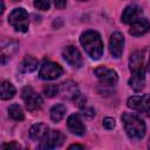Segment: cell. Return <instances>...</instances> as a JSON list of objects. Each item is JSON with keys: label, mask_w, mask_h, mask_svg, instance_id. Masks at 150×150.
<instances>
[{"label": "cell", "mask_w": 150, "mask_h": 150, "mask_svg": "<svg viewBox=\"0 0 150 150\" xmlns=\"http://www.w3.org/2000/svg\"><path fill=\"white\" fill-rule=\"evenodd\" d=\"M15 95V88L14 86L8 82V81H4L1 83V89H0V96L2 100H9L12 97H14Z\"/></svg>", "instance_id": "obj_20"}, {"label": "cell", "mask_w": 150, "mask_h": 150, "mask_svg": "<svg viewBox=\"0 0 150 150\" xmlns=\"http://www.w3.org/2000/svg\"><path fill=\"white\" fill-rule=\"evenodd\" d=\"M80 42L86 53L94 60H98L103 54V42L100 34L95 30H87L81 34Z\"/></svg>", "instance_id": "obj_1"}, {"label": "cell", "mask_w": 150, "mask_h": 150, "mask_svg": "<svg viewBox=\"0 0 150 150\" xmlns=\"http://www.w3.org/2000/svg\"><path fill=\"white\" fill-rule=\"evenodd\" d=\"M67 127H68V129L71 134L77 135V136H82L86 132V127L82 123V120L77 114H73L68 117Z\"/></svg>", "instance_id": "obj_12"}, {"label": "cell", "mask_w": 150, "mask_h": 150, "mask_svg": "<svg viewBox=\"0 0 150 150\" xmlns=\"http://www.w3.org/2000/svg\"><path fill=\"white\" fill-rule=\"evenodd\" d=\"M69 150H71V149H83V145H79V144H73V145H70L69 148H68Z\"/></svg>", "instance_id": "obj_28"}, {"label": "cell", "mask_w": 150, "mask_h": 150, "mask_svg": "<svg viewBox=\"0 0 150 150\" xmlns=\"http://www.w3.org/2000/svg\"><path fill=\"white\" fill-rule=\"evenodd\" d=\"M36 68H38V60L34 59L33 56H26L19 66V70L21 73H32Z\"/></svg>", "instance_id": "obj_18"}, {"label": "cell", "mask_w": 150, "mask_h": 150, "mask_svg": "<svg viewBox=\"0 0 150 150\" xmlns=\"http://www.w3.org/2000/svg\"><path fill=\"white\" fill-rule=\"evenodd\" d=\"M81 1H86V0H81Z\"/></svg>", "instance_id": "obj_31"}, {"label": "cell", "mask_w": 150, "mask_h": 150, "mask_svg": "<svg viewBox=\"0 0 150 150\" xmlns=\"http://www.w3.org/2000/svg\"><path fill=\"white\" fill-rule=\"evenodd\" d=\"M64 141V135L59 130H52L47 134V136L40 141L38 148L39 149H54L57 146H61Z\"/></svg>", "instance_id": "obj_6"}, {"label": "cell", "mask_w": 150, "mask_h": 150, "mask_svg": "<svg viewBox=\"0 0 150 150\" xmlns=\"http://www.w3.org/2000/svg\"><path fill=\"white\" fill-rule=\"evenodd\" d=\"M21 96H22V100L25 101L26 107L29 111H34V110L40 109L42 103H43L42 97L39 94H36L32 87H25L22 89Z\"/></svg>", "instance_id": "obj_5"}, {"label": "cell", "mask_w": 150, "mask_h": 150, "mask_svg": "<svg viewBox=\"0 0 150 150\" xmlns=\"http://www.w3.org/2000/svg\"><path fill=\"white\" fill-rule=\"evenodd\" d=\"M148 70L150 71V60H149V63H148Z\"/></svg>", "instance_id": "obj_29"}, {"label": "cell", "mask_w": 150, "mask_h": 150, "mask_svg": "<svg viewBox=\"0 0 150 150\" xmlns=\"http://www.w3.org/2000/svg\"><path fill=\"white\" fill-rule=\"evenodd\" d=\"M124 47V36L120 32H114L109 40V52L112 57L118 59L122 56Z\"/></svg>", "instance_id": "obj_9"}, {"label": "cell", "mask_w": 150, "mask_h": 150, "mask_svg": "<svg viewBox=\"0 0 150 150\" xmlns=\"http://www.w3.org/2000/svg\"><path fill=\"white\" fill-rule=\"evenodd\" d=\"M96 77L100 80L101 83L105 84V86H114L117 83L118 81V76L117 73L110 68L107 67H97L94 70Z\"/></svg>", "instance_id": "obj_8"}, {"label": "cell", "mask_w": 150, "mask_h": 150, "mask_svg": "<svg viewBox=\"0 0 150 150\" xmlns=\"http://www.w3.org/2000/svg\"><path fill=\"white\" fill-rule=\"evenodd\" d=\"M34 6L40 11H47L50 7V0H34Z\"/></svg>", "instance_id": "obj_24"}, {"label": "cell", "mask_w": 150, "mask_h": 150, "mask_svg": "<svg viewBox=\"0 0 150 150\" xmlns=\"http://www.w3.org/2000/svg\"><path fill=\"white\" fill-rule=\"evenodd\" d=\"M148 146L150 148V139H149V142H148Z\"/></svg>", "instance_id": "obj_30"}, {"label": "cell", "mask_w": 150, "mask_h": 150, "mask_svg": "<svg viewBox=\"0 0 150 150\" xmlns=\"http://www.w3.org/2000/svg\"><path fill=\"white\" fill-rule=\"evenodd\" d=\"M54 5L59 9H63L67 5V0H54Z\"/></svg>", "instance_id": "obj_26"}, {"label": "cell", "mask_w": 150, "mask_h": 150, "mask_svg": "<svg viewBox=\"0 0 150 150\" xmlns=\"http://www.w3.org/2000/svg\"><path fill=\"white\" fill-rule=\"evenodd\" d=\"M102 124H103V127H104L105 129L111 130V129L115 128V120H114L112 117H105V118L103 120Z\"/></svg>", "instance_id": "obj_25"}, {"label": "cell", "mask_w": 150, "mask_h": 150, "mask_svg": "<svg viewBox=\"0 0 150 150\" xmlns=\"http://www.w3.org/2000/svg\"><path fill=\"white\" fill-rule=\"evenodd\" d=\"M66 107L63 104H56L50 109V118L54 122H60L66 115Z\"/></svg>", "instance_id": "obj_21"}, {"label": "cell", "mask_w": 150, "mask_h": 150, "mask_svg": "<svg viewBox=\"0 0 150 150\" xmlns=\"http://www.w3.org/2000/svg\"><path fill=\"white\" fill-rule=\"evenodd\" d=\"M60 91V87H57L56 84H48L47 87L43 88V94L46 97H55Z\"/></svg>", "instance_id": "obj_23"}, {"label": "cell", "mask_w": 150, "mask_h": 150, "mask_svg": "<svg viewBox=\"0 0 150 150\" xmlns=\"http://www.w3.org/2000/svg\"><path fill=\"white\" fill-rule=\"evenodd\" d=\"M8 115L14 121H21L25 117L23 111H22V109H21V107L19 104H12V105H9L8 107Z\"/></svg>", "instance_id": "obj_22"}, {"label": "cell", "mask_w": 150, "mask_h": 150, "mask_svg": "<svg viewBox=\"0 0 150 150\" xmlns=\"http://www.w3.org/2000/svg\"><path fill=\"white\" fill-rule=\"evenodd\" d=\"M1 148L2 149H20L21 146L18 143H8V144H4Z\"/></svg>", "instance_id": "obj_27"}, {"label": "cell", "mask_w": 150, "mask_h": 150, "mask_svg": "<svg viewBox=\"0 0 150 150\" xmlns=\"http://www.w3.org/2000/svg\"><path fill=\"white\" fill-rule=\"evenodd\" d=\"M142 8L137 5H130L128 7H125V9L122 13V21L124 23H132L134 21H136L137 19H139L141 14H142Z\"/></svg>", "instance_id": "obj_14"}, {"label": "cell", "mask_w": 150, "mask_h": 150, "mask_svg": "<svg viewBox=\"0 0 150 150\" xmlns=\"http://www.w3.org/2000/svg\"><path fill=\"white\" fill-rule=\"evenodd\" d=\"M122 122L127 135L131 139H141L145 135V123L138 115L124 112L122 115Z\"/></svg>", "instance_id": "obj_2"}, {"label": "cell", "mask_w": 150, "mask_h": 150, "mask_svg": "<svg viewBox=\"0 0 150 150\" xmlns=\"http://www.w3.org/2000/svg\"><path fill=\"white\" fill-rule=\"evenodd\" d=\"M48 132H49L48 127L46 124H43V123H39V124H35V125H33L30 128L29 137H30L32 141H36V142L39 141L40 142L47 136Z\"/></svg>", "instance_id": "obj_15"}, {"label": "cell", "mask_w": 150, "mask_h": 150, "mask_svg": "<svg viewBox=\"0 0 150 150\" xmlns=\"http://www.w3.org/2000/svg\"><path fill=\"white\" fill-rule=\"evenodd\" d=\"M63 73V69L60 64L52 62V61H45L39 70V76L42 80H55L60 77Z\"/></svg>", "instance_id": "obj_4"}, {"label": "cell", "mask_w": 150, "mask_h": 150, "mask_svg": "<svg viewBox=\"0 0 150 150\" xmlns=\"http://www.w3.org/2000/svg\"><path fill=\"white\" fill-rule=\"evenodd\" d=\"M129 69L132 74H145L144 69V59L143 53L141 52H134L129 57Z\"/></svg>", "instance_id": "obj_11"}, {"label": "cell", "mask_w": 150, "mask_h": 150, "mask_svg": "<svg viewBox=\"0 0 150 150\" xmlns=\"http://www.w3.org/2000/svg\"><path fill=\"white\" fill-rule=\"evenodd\" d=\"M150 29V22L145 18H139L136 21L131 23V27L129 29V33L132 36H142L146 34Z\"/></svg>", "instance_id": "obj_13"}, {"label": "cell", "mask_w": 150, "mask_h": 150, "mask_svg": "<svg viewBox=\"0 0 150 150\" xmlns=\"http://www.w3.org/2000/svg\"><path fill=\"white\" fill-rule=\"evenodd\" d=\"M60 91L63 95V97H66V98H73V100L80 94L79 90H77L76 83H74L73 81H66V82L61 83Z\"/></svg>", "instance_id": "obj_17"}, {"label": "cell", "mask_w": 150, "mask_h": 150, "mask_svg": "<svg viewBox=\"0 0 150 150\" xmlns=\"http://www.w3.org/2000/svg\"><path fill=\"white\" fill-rule=\"evenodd\" d=\"M62 56L68 62V64H70L73 68H80L82 66V63H83L81 53L74 46L66 47L63 49V52H62Z\"/></svg>", "instance_id": "obj_10"}, {"label": "cell", "mask_w": 150, "mask_h": 150, "mask_svg": "<svg viewBox=\"0 0 150 150\" xmlns=\"http://www.w3.org/2000/svg\"><path fill=\"white\" fill-rule=\"evenodd\" d=\"M18 49V42L15 41H4L1 43V63L5 64L6 60L9 59Z\"/></svg>", "instance_id": "obj_16"}, {"label": "cell", "mask_w": 150, "mask_h": 150, "mask_svg": "<svg viewBox=\"0 0 150 150\" xmlns=\"http://www.w3.org/2000/svg\"><path fill=\"white\" fill-rule=\"evenodd\" d=\"M9 25L16 30L21 33H26L28 30V13L23 8H14L8 16Z\"/></svg>", "instance_id": "obj_3"}, {"label": "cell", "mask_w": 150, "mask_h": 150, "mask_svg": "<svg viewBox=\"0 0 150 150\" xmlns=\"http://www.w3.org/2000/svg\"><path fill=\"white\" fill-rule=\"evenodd\" d=\"M145 84V74H132L129 80V86L135 91H141Z\"/></svg>", "instance_id": "obj_19"}, {"label": "cell", "mask_w": 150, "mask_h": 150, "mask_svg": "<svg viewBox=\"0 0 150 150\" xmlns=\"http://www.w3.org/2000/svg\"><path fill=\"white\" fill-rule=\"evenodd\" d=\"M127 105L138 112H150V95L131 96L128 98Z\"/></svg>", "instance_id": "obj_7"}]
</instances>
